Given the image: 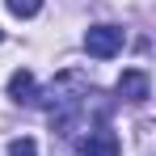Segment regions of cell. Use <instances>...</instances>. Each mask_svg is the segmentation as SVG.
<instances>
[{"label": "cell", "mask_w": 156, "mask_h": 156, "mask_svg": "<svg viewBox=\"0 0 156 156\" xmlns=\"http://www.w3.org/2000/svg\"><path fill=\"white\" fill-rule=\"evenodd\" d=\"M93 89H89V76L80 72V68H68V72H59V76L51 80V89L42 93L51 105H63V110H72V105H80L84 97H89Z\"/></svg>", "instance_id": "6da1fadb"}, {"label": "cell", "mask_w": 156, "mask_h": 156, "mask_svg": "<svg viewBox=\"0 0 156 156\" xmlns=\"http://www.w3.org/2000/svg\"><path fill=\"white\" fill-rule=\"evenodd\" d=\"M84 51L93 55V59H114V55L122 51V30L118 26H93L84 34Z\"/></svg>", "instance_id": "7a4b0ae2"}, {"label": "cell", "mask_w": 156, "mask_h": 156, "mask_svg": "<svg viewBox=\"0 0 156 156\" xmlns=\"http://www.w3.org/2000/svg\"><path fill=\"white\" fill-rule=\"evenodd\" d=\"M118 97L131 105H144L148 97H152V80H148V72L144 68H127L122 76H118Z\"/></svg>", "instance_id": "3957f363"}, {"label": "cell", "mask_w": 156, "mask_h": 156, "mask_svg": "<svg viewBox=\"0 0 156 156\" xmlns=\"http://www.w3.org/2000/svg\"><path fill=\"white\" fill-rule=\"evenodd\" d=\"M80 152L84 156H118L122 144H118V135H114L110 127H97V131H89V135L80 139Z\"/></svg>", "instance_id": "277c9868"}, {"label": "cell", "mask_w": 156, "mask_h": 156, "mask_svg": "<svg viewBox=\"0 0 156 156\" xmlns=\"http://www.w3.org/2000/svg\"><path fill=\"white\" fill-rule=\"evenodd\" d=\"M9 97H13L17 105H34V101H38V84H34V72L17 68V72L9 76Z\"/></svg>", "instance_id": "5b68a950"}, {"label": "cell", "mask_w": 156, "mask_h": 156, "mask_svg": "<svg viewBox=\"0 0 156 156\" xmlns=\"http://www.w3.org/2000/svg\"><path fill=\"white\" fill-rule=\"evenodd\" d=\"M4 4H9L13 17H34V13L42 9V0H4Z\"/></svg>", "instance_id": "8992f818"}, {"label": "cell", "mask_w": 156, "mask_h": 156, "mask_svg": "<svg viewBox=\"0 0 156 156\" xmlns=\"http://www.w3.org/2000/svg\"><path fill=\"white\" fill-rule=\"evenodd\" d=\"M9 156H38V144H34L30 135H17V139L9 144Z\"/></svg>", "instance_id": "52a82bcc"}, {"label": "cell", "mask_w": 156, "mask_h": 156, "mask_svg": "<svg viewBox=\"0 0 156 156\" xmlns=\"http://www.w3.org/2000/svg\"><path fill=\"white\" fill-rule=\"evenodd\" d=\"M0 38H4V30H0Z\"/></svg>", "instance_id": "ba28073f"}]
</instances>
